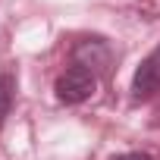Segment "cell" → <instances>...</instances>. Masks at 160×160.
Wrapping results in <instances>:
<instances>
[{"instance_id":"5b68a950","label":"cell","mask_w":160,"mask_h":160,"mask_svg":"<svg viewBox=\"0 0 160 160\" xmlns=\"http://www.w3.org/2000/svg\"><path fill=\"white\" fill-rule=\"evenodd\" d=\"M113 160H154L151 154H141V151H129V154H116Z\"/></svg>"},{"instance_id":"6da1fadb","label":"cell","mask_w":160,"mask_h":160,"mask_svg":"<svg viewBox=\"0 0 160 160\" xmlns=\"http://www.w3.org/2000/svg\"><path fill=\"white\" fill-rule=\"evenodd\" d=\"M53 91H57V101H60V104H82V101H88V98L98 91V75L88 72L85 66H75V63H72V66L57 78Z\"/></svg>"},{"instance_id":"277c9868","label":"cell","mask_w":160,"mask_h":160,"mask_svg":"<svg viewBox=\"0 0 160 160\" xmlns=\"http://www.w3.org/2000/svg\"><path fill=\"white\" fill-rule=\"evenodd\" d=\"M16 101V75L13 72H0V126L7 122L10 110Z\"/></svg>"},{"instance_id":"3957f363","label":"cell","mask_w":160,"mask_h":160,"mask_svg":"<svg viewBox=\"0 0 160 160\" xmlns=\"http://www.w3.org/2000/svg\"><path fill=\"white\" fill-rule=\"evenodd\" d=\"M160 91V47H154L141 66L135 69V78H132V101H148Z\"/></svg>"},{"instance_id":"7a4b0ae2","label":"cell","mask_w":160,"mask_h":160,"mask_svg":"<svg viewBox=\"0 0 160 160\" xmlns=\"http://www.w3.org/2000/svg\"><path fill=\"white\" fill-rule=\"evenodd\" d=\"M72 63H75V66H85V69L94 72V75H104V72H110L113 50H110V44L101 41V38H85L82 44H75Z\"/></svg>"}]
</instances>
